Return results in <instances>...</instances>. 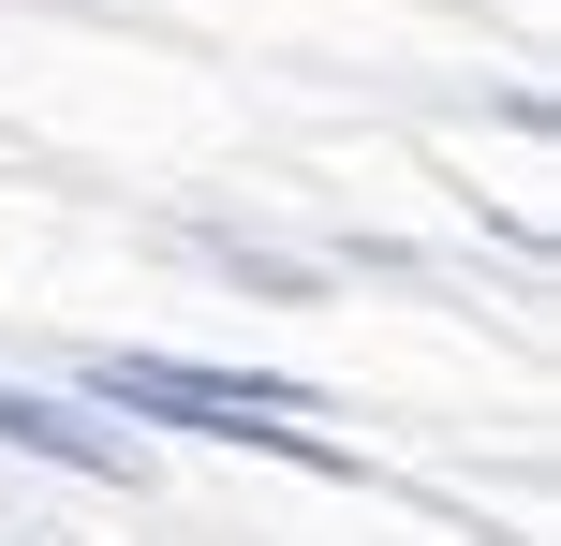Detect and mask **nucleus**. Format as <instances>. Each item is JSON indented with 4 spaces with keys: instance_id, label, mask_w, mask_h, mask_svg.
I'll use <instances>...</instances> for the list:
<instances>
[{
    "instance_id": "1",
    "label": "nucleus",
    "mask_w": 561,
    "mask_h": 546,
    "mask_svg": "<svg viewBox=\"0 0 561 546\" xmlns=\"http://www.w3.org/2000/svg\"><path fill=\"white\" fill-rule=\"evenodd\" d=\"M104 414H148V429H193V443H252V458H296V473H355L325 429H296V384H237V370H178V355H104L89 370Z\"/></svg>"
},
{
    "instance_id": "2",
    "label": "nucleus",
    "mask_w": 561,
    "mask_h": 546,
    "mask_svg": "<svg viewBox=\"0 0 561 546\" xmlns=\"http://www.w3.org/2000/svg\"><path fill=\"white\" fill-rule=\"evenodd\" d=\"M0 443H15V458H45V473H89V488H134V443H104L89 414L30 399V384H0Z\"/></svg>"
}]
</instances>
